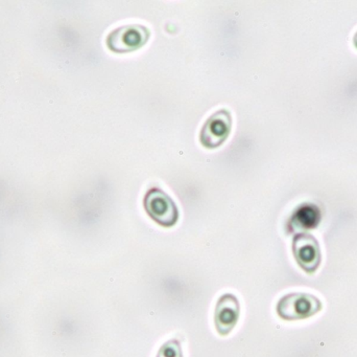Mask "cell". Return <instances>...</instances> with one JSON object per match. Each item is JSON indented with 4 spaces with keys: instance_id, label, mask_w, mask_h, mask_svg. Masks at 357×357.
I'll return each instance as SVG.
<instances>
[{
    "instance_id": "obj_7",
    "label": "cell",
    "mask_w": 357,
    "mask_h": 357,
    "mask_svg": "<svg viewBox=\"0 0 357 357\" xmlns=\"http://www.w3.org/2000/svg\"><path fill=\"white\" fill-rule=\"evenodd\" d=\"M321 212L314 205H303L298 207L291 219L293 230H312L320 224Z\"/></svg>"
},
{
    "instance_id": "obj_5",
    "label": "cell",
    "mask_w": 357,
    "mask_h": 357,
    "mask_svg": "<svg viewBox=\"0 0 357 357\" xmlns=\"http://www.w3.org/2000/svg\"><path fill=\"white\" fill-rule=\"evenodd\" d=\"M232 127L231 115L226 110H220L212 115L202 128L199 140L208 149L220 147L228 138Z\"/></svg>"
},
{
    "instance_id": "obj_1",
    "label": "cell",
    "mask_w": 357,
    "mask_h": 357,
    "mask_svg": "<svg viewBox=\"0 0 357 357\" xmlns=\"http://www.w3.org/2000/svg\"><path fill=\"white\" fill-rule=\"evenodd\" d=\"M322 309L318 298L308 293H289L281 298L277 314L282 320L298 321L312 318Z\"/></svg>"
},
{
    "instance_id": "obj_4",
    "label": "cell",
    "mask_w": 357,
    "mask_h": 357,
    "mask_svg": "<svg viewBox=\"0 0 357 357\" xmlns=\"http://www.w3.org/2000/svg\"><path fill=\"white\" fill-rule=\"evenodd\" d=\"M293 253L298 265L307 272L314 274L322 261L320 245L312 235L301 233L293 240Z\"/></svg>"
},
{
    "instance_id": "obj_6",
    "label": "cell",
    "mask_w": 357,
    "mask_h": 357,
    "mask_svg": "<svg viewBox=\"0 0 357 357\" xmlns=\"http://www.w3.org/2000/svg\"><path fill=\"white\" fill-rule=\"evenodd\" d=\"M239 302L235 296L226 293L218 301L214 314V323L218 335H228L236 326L239 319Z\"/></svg>"
},
{
    "instance_id": "obj_2",
    "label": "cell",
    "mask_w": 357,
    "mask_h": 357,
    "mask_svg": "<svg viewBox=\"0 0 357 357\" xmlns=\"http://www.w3.org/2000/svg\"><path fill=\"white\" fill-rule=\"evenodd\" d=\"M144 209L154 221L165 228L177 224L178 211L173 199L159 189H151L144 196Z\"/></svg>"
},
{
    "instance_id": "obj_3",
    "label": "cell",
    "mask_w": 357,
    "mask_h": 357,
    "mask_svg": "<svg viewBox=\"0 0 357 357\" xmlns=\"http://www.w3.org/2000/svg\"><path fill=\"white\" fill-rule=\"evenodd\" d=\"M150 38V31L142 25H125L113 31L107 38V45L115 52H130L142 48Z\"/></svg>"
},
{
    "instance_id": "obj_8",
    "label": "cell",
    "mask_w": 357,
    "mask_h": 357,
    "mask_svg": "<svg viewBox=\"0 0 357 357\" xmlns=\"http://www.w3.org/2000/svg\"><path fill=\"white\" fill-rule=\"evenodd\" d=\"M157 357H183L180 343L176 340L167 342L159 350Z\"/></svg>"
},
{
    "instance_id": "obj_9",
    "label": "cell",
    "mask_w": 357,
    "mask_h": 357,
    "mask_svg": "<svg viewBox=\"0 0 357 357\" xmlns=\"http://www.w3.org/2000/svg\"><path fill=\"white\" fill-rule=\"evenodd\" d=\"M354 45H356V48H357V33L356 34V36H354Z\"/></svg>"
}]
</instances>
